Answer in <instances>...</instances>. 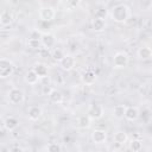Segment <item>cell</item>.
Returning <instances> with one entry per match:
<instances>
[{"instance_id":"7402d4cb","label":"cell","mask_w":152,"mask_h":152,"mask_svg":"<svg viewBox=\"0 0 152 152\" xmlns=\"http://www.w3.org/2000/svg\"><path fill=\"white\" fill-rule=\"evenodd\" d=\"M104 28H106V21L103 19L94 18V20H93V30L95 32H102V31H104Z\"/></svg>"},{"instance_id":"4fadbf2b","label":"cell","mask_w":152,"mask_h":152,"mask_svg":"<svg viewBox=\"0 0 152 152\" xmlns=\"http://www.w3.org/2000/svg\"><path fill=\"white\" fill-rule=\"evenodd\" d=\"M33 70H34V72L39 76V78L46 77V76H48V72H49L48 65L44 64V63H36L34 66H33Z\"/></svg>"},{"instance_id":"e0dca14e","label":"cell","mask_w":152,"mask_h":152,"mask_svg":"<svg viewBox=\"0 0 152 152\" xmlns=\"http://www.w3.org/2000/svg\"><path fill=\"white\" fill-rule=\"evenodd\" d=\"M49 100L55 104H59L63 101V94L58 89H52L51 93L49 94Z\"/></svg>"},{"instance_id":"7a4b0ae2","label":"cell","mask_w":152,"mask_h":152,"mask_svg":"<svg viewBox=\"0 0 152 152\" xmlns=\"http://www.w3.org/2000/svg\"><path fill=\"white\" fill-rule=\"evenodd\" d=\"M14 71V64L8 58H0V77L7 78L10 77Z\"/></svg>"},{"instance_id":"8992f818","label":"cell","mask_w":152,"mask_h":152,"mask_svg":"<svg viewBox=\"0 0 152 152\" xmlns=\"http://www.w3.org/2000/svg\"><path fill=\"white\" fill-rule=\"evenodd\" d=\"M75 65H76V59L72 55H65L64 58L59 62V66L65 71L72 70L75 68Z\"/></svg>"},{"instance_id":"d4e9b609","label":"cell","mask_w":152,"mask_h":152,"mask_svg":"<svg viewBox=\"0 0 152 152\" xmlns=\"http://www.w3.org/2000/svg\"><path fill=\"white\" fill-rule=\"evenodd\" d=\"M64 56H65V53H64L61 49H56V50H53V52H52V55H51L52 59L56 61V62H58V63L64 58Z\"/></svg>"},{"instance_id":"30bf717a","label":"cell","mask_w":152,"mask_h":152,"mask_svg":"<svg viewBox=\"0 0 152 152\" xmlns=\"http://www.w3.org/2000/svg\"><path fill=\"white\" fill-rule=\"evenodd\" d=\"M91 140L95 144H103L107 140V133L103 129H94L91 133Z\"/></svg>"},{"instance_id":"6da1fadb","label":"cell","mask_w":152,"mask_h":152,"mask_svg":"<svg viewBox=\"0 0 152 152\" xmlns=\"http://www.w3.org/2000/svg\"><path fill=\"white\" fill-rule=\"evenodd\" d=\"M128 17H129V7L125 4H118L110 11V18L118 24L125 23L128 19Z\"/></svg>"},{"instance_id":"ac0fdd59","label":"cell","mask_w":152,"mask_h":152,"mask_svg":"<svg viewBox=\"0 0 152 152\" xmlns=\"http://www.w3.org/2000/svg\"><path fill=\"white\" fill-rule=\"evenodd\" d=\"M138 57L142 61H147L152 58V49L148 46H141L138 50Z\"/></svg>"},{"instance_id":"5b68a950","label":"cell","mask_w":152,"mask_h":152,"mask_svg":"<svg viewBox=\"0 0 152 152\" xmlns=\"http://www.w3.org/2000/svg\"><path fill=\"white\" fill-rule=\"evenodd\" d=\"M128 61H129L128 59V55L126 52H124V51H119L113 57V65L116 69H122V68L127 66Z\"/></svg>"},{"instance_id":"9c48e42d","label":"cell","mask_w":152,"mask_h":152,"mask_svg":"<svg viewBox=\"0 0 152 152\" xmlns=\"http://www.w3.org/2000/svg\"><path fill=\"white\" fill-rule=\"evenodd\" d=\"M81 80H82V82H83L86 86H91V84H94V83L96 82L97 76H96V74H95L93 70H87V71H84V72L82 74Z\"/></svg>"},{"instance_id":"7c38bea8","label":"cell","mask_w":152,"mask_h":152,"mask_svg":"<svg viewBox=\"0 0 152 152\" xmlns=\"http://www.w3.org/2000/svg\"><path fill=\"white\" fill-rule=\"evenodd\" d=\"M12 23H13V14L7 10L2 11L0 13V24H1V26L6 27V26H10Z\"/></svg>"},{"instance_id":"4316f807","label":"cell","mask_w":152,"mask_h":152,"mask_svg":"<svg viewBox=\"0 0 152 152\" xmlns=\"http://www.w3.org/2000/svg\"><path fill=\"white\" fill-rule=\"evenodd\" d=\"M40 45H42V42L38 39H30L28 38V40H27V46L30 49H39Z\"/></svg>"},{"instance_id":"d6986e66","label":"cell","mask_w":152,"mask_h":152,"mask_svg":"<svg viewBox=\"0 0 152 152\" xmlns=\"http://www.w3.org/2000/svg\"><path fill=\"white\" fill-rule=\"evenodd\" d=\"M127 139H128L127 133L124 132V131H118V132H115V134H114V137H113L114 142H116L118 145H124V144L127 141Z\"/></svg>"},{"instance_id":"9a60e30c","label":"cell","mask_w":152,"mask_h":152,"mask_svg":"<svg viewBox=\"0 0 152 152\" xmlns=\"http://www.w3.org/2000/svg\"><path fill=\"white\" fill-rule=\"evenodd\" d=\"M125 118L128 121H135L139 118V109L137 107H133V106L127 107L126 113H125Z\"/></svg>"},{"instance_id":"603a6c76","label":"cell","mask_w":152,"mask_h":152,"mask_svg":"<svg viewBox=\"0 0 152 152\" xmlns=\"http://www.w3.org/2000/svg\"><path fill=\"white\" fill-rule=\"evenodd\" d=\"M94 15H95L96 19H103V20H104V19L107 18V15H108V10H107L106 7H103V6L97 7Z\"/></svg>"},{"instance_id":"3957f363","label":"cell","mask_w":152,"mask_h":152,"mask_svg":"<svg viewBox=\"0 0 152 152\" xmlns=\"http://www.w3.org/2000/svg\"><path fill=\"white\" fill-rule=\"evenodd\" d=\"M104 114V109H103V106L99 102H93L90 106H89V109H88V116L93 120H99L103 116Z\"/></svg>"},{"instance_id":"cb8c5ba5","label":"cell","mask_w":152,"mask_h":152,"mask_svg":"<svg viewBox=\"0 0 152 152\" xmlns=\"http://www.w3.org/2000/svg\"><path fill=\"white\" fill-rule=\"evenodd\" d=\"M129 147H131V150H132L133 152H139V151L142 148V141L139 140V139H133V140L131 141Z\"/></svg>"},{"instance_id":"f546056e","label":"cell","mask_w":152,"mask_h":152,"mask_svg":"<svg viewBox=\"0 0 152 152\" xmlns=\"http://www.w3.org/2000/svg\"><path fill=\"white\" fill-rule=\"evenodd\" d=\"M52 89H53V88H50L49 86H44V87H43V94L49 96V94L51 93V90H52Z\"/></svg>"},{"instance_id":"44dd1931","label":"cell","mask_w":152,"mask_h":152,"mask_svg":"<svg viewBox=\"0 0 152 152\" xmlns=\"http://www.w3.org/2000/svg\"><path fill=\"white\" fill-rule=\"evenodd\" d=\"M90 124H91V119L88 116V115H82L78 118L77 120V125L81 129H87L90 127Z\"/></svg>"},{"instance_id":"83f0119b","label":"cell","mask_w":152,"mask_h":152,"mask_svg":"<svg viewBox=\"0 0 152 152\" xmlns=\"http://www.w3.org/2000/svg\"><path fill=\"white\" fill-rule=\"evenodd\" d=\"M42 37H43V33L40 31H38L37 28H33V30L30 31V39H38V40H40Z\"/></svg>"},{"instance_id":"ba28073f","label":"cell","mask_w":152,"mask_h":152,"mask_svg":"<svg viewBox=\"0 0 152 152\" xmlns=\"http://www.w3.org/2000/svg\"><path fill=\"white\" fill-rule=\"evenodd\" d=\"M40 42H42V45L44 46V49L49 50L56 45V37L52 33H43Z\"/></svg>"},{"instance_id":"52a82bcc","label":"cell","mask_w":152,"mask_h":152,"mask_svg":"<svg viewBox=\"0 0 152 152\" xmlns=\"http://www.w3.org/2000/svg\"><path fill=\"white\" fill-rule=\"evenodd\" d=\"M56 15V12L52 7L50 6H45V7H42L40 11H39V18L43 20V21H51Z\"/></svg>"},{"instance_id":"484cf974","label":"cell","mask_w":152,"mask_h":152,"mask_svg":"<svg viewBox=\"0 0 152 152\" xmlns=\"http://www.w3.org/2000/svg\"><path fill=\"white\" fill-rule=\"evenodd\" d=\"M46 152H61V146L57 142H50L46 146Z\"/></svg>"},{"instance_id":"ffe728a7","label":"cell","mask_w":152,"mask_h":152,"mask_svg":"<svg viewBox=\"0 0 152 152\" xmlns=\"http://www.w3.org/2000/svg\"><path fill=\"white\" fill-rule=\"evenodd\" d=\"M126 109H127V107H126L125 104H116V106H114V108H113V115H114L116 119H122V118H125Z\"/></svg>"},{"instance_id":"2e32d148","label":"cell","mask_w":152,"mask_h":152,"mask_svg":"<svg viewBox=\"0 0 152 152\" xmlns=\"http://www.w3.org/2000/svg\"><path fill=\"white\" fill-rule=\"evenodd\" d=\"M24 78H25V82H26L27 84H31V86L37 84V83H38V81H39V76L34 72V70H33V69L28 70V71L25 74Z\"/></svg>"},{"instance_id":"f1b7e54d","label":"cell","mask_w":152,"mask_h":152,"mask_svg":"<svg viewBox=\"0 0 152 152\" xmlns=\"http://www.w3.org/2000/svg\"><path fill=\"white\" fill-rule=\"evenodd\" d=\"M8 152H24V150H23L20 146H18V145H14V146L10 147Z\"/></svg>"},{"instance_id":"5bb4252c","label":"cell","mask_w":152,"mask_h":152,"mask_svg":"<svg viewBox=\"0 0 152 152\" xmlns=\"http://www.w3.org/2000/svg\"><path fill=\"white\" fill-rule=\"evenodd\" d=\"M19 126V120L14 116H7L5 120H4V127L7 129V131H13L17 127Z\"/></svg>"},{"instance_id":"277c9868","label":"cell","mask_w":152,"mask_h":152,"mask_svg":"<svg viewBox=\"0 0 152 152\" xmlns=\"http://www.w3.org/2000/svg\"><path fill=\"white\" fill-rule=\"evenodd\" d=\"M7 97H8L10 103H12V104H20V103L24 102L25 95H24V91L21 89H19V88H12V89H10Z\"/></svg>"},{"instance_id":"8fae6325","label":"cell","mask_w":152,"mask_h":152,"mask_svg":"<svg viewBox=\"0 0 152 152\" xmlns=\"http://www.w3.org/2000/svg\"><path fill=\"white\" fill-rule=\"evenodd\" d=\"M43 114V109L39 106H31L27 110V118L31 121H37Z\"/></svg>"},{"instance_id":"4dcf8cb0","label":"cell","mask_w":152,"mask_h":152,"mask_svg":"<svg viewBox=\"0 0 152 152\" xmlns=\"http://www.w3.org/2000/svg\"><path fill=\"white\" fill-rule=\"evenodd\" d=\"M113 152H122V151H120V150H114Z\"/></svg>"}]
</instances>
